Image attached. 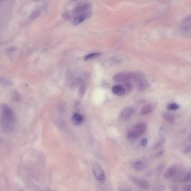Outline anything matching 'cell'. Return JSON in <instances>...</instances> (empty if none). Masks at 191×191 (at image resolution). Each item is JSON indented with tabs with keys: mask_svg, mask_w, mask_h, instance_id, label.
I'll list each match as a JSON object with an SVG mask.
<instances>
[{
	"mask_svg": "<svg viewBox=\"0 0 191 191\" xmlns=\"http://www.w3.org/2000/svg\"><path fill=\"white\" fill-rule=\"evenodd\" d=\"M1 125L4 130L11 131L13 129L15 123V116L14 112L7 105H1Z\"/></svg>",
	"mask_w": 191,
	"mask_h": 191,
	"instance_id": "6da1fadb",
	"label": "cell"
},
{
	"mask_svg": "<svg viewBox=\"0 0 191 191\" xmlns=\"http://www.w3.org/2000/svg\"><path fill=\"white\" fill-rule=\"evenodd\" d=\"M146 124L145 123L140 122L136 123V125H133L131 129H129L127 134V137L130 140H133L138 138L144 134V132L146 130Z\"/></svg>",
	"mask_w": 191,
	"mask_h": 191,
	"instance_id": "7a4b0ae2",
	"label": "cell"
},
{
	"mask_svg": "<svg viewBox=\"0 0 191 191\" xmlns=\"http://www.w3.org/2000/svg\"><path fill=\"white\" fill-rule=\"evenodd\" d=\"M93 172L96 179L102 183H104L106 181V176L104 170L102 166L99 163H95L93 165Z\"/></svg>",
	"mask_w": 191,
	"mask_h": 191,
	"instance_id": "3957f363",
	"label": "cell"
},
{
	"mask_svg": "<svg viewBox=\"0 0 191 191\" xmlns=\"http://www.w3.org/2000/svg\"><path fill=\"white\" fill-rule=\"evenodd\" d=\"M135 78H136V76L134 73L128 72H122L114 75L113 79L116 82L122 83V82H127L131 80L132 79H134Z\"/></svg>",
	"mask_w": 191,
	"mask_h": 191,
	"instance_id": "277c9868",
	"label": "cell"
},
{
	"mask_svg": "<svg viewBox=\"0 0 191 191\" xmlns=\"http://www.w3.org/2000/svg\"><path fill=\"white\" fill-rule=\"evenodd\" d=\"M129 179H131L132 182L141 188L145 190H147L149 189L150 183L146 179L135 176H129Z\"/></svg>",
	"mask_w": 191,
	"mask_h": 191,
	"instance_id": "5b68a950",
	"label": "cell"
},
{
	"mask_svg": "<svg viewBox=\"0 0 191 191\" xmlns=\"http://www.w3.org/2000/svg\"><path fill=\"white\" fill-rule=\"evenodd\" d=\"M134 108L132 107H129L125 108L123 110L120 115V118L123 121H126L129 120V118L134 114Z\"/></svg>",
	"mask_w": 191,
	"mask_h": 191,
	"instance_id": "8992f818",
	"label": "cell"
},
{
	"mask_svg": "<svg viewBox=\"0 0 191 191\" xmlns=\"http://www.w3.org/2000/svg\"><path fill=\"white\" fill-rule=\"evenodd\" d=\"M178 167L176 165H172L170 167L168 168L167 170L164 173V177L166 179L170 178L174 176L178 171Z\"/></svg>",
	"mask_w": 191,
	"mask_h": 191,
	"instance_id": "52a82bcc",
	"label": "cell"
},
{
	"mask_svg": "<svg viewBox=\"0 0 191 191\" xmlns=\"http://www.w3.org/2000/svg\"><path fill=\"white\" fill-rule=\"evenodd\" d=\"M112 92L116 96H122L125 93V89L122 85H116L112 87Z\"/></svg>",
	"mask_w": 191,
	"mask_h": 191,
	"instance_id": "ba28073f",
	"label": "cell"
},
{
	"mask_svg": "<svg viewBox=\"0 0 191 191\" xmlns=\"http://www.w3.org/2000/svg\"><path fill=\"white\" fill-rule=\"evenodd\" d=\"M132 167L134 169V170L137 171H142L144 170L146 168V163L141 160H136L132 162L131 164Z\"/></svg>",
	"mask_w": 191,
	"mask_h": 191,
	"instance_id": "9c48e42d",
	"label": "cell"
},
{
	"mask_svg": "<svg viewBox=\"0 0 191 191\" xmlns=\"http://www.w3.org/2000/svg\"><path fill=\"white\" fill-rule=\"evenodd\" d=\"M84 121V117L79 113H75L72 117V122L75 125H80Z\"/></svg>",
	"mask_w": 191,
	"mask_h": 191,
	"instance_id": "30bf717a",
	"label": "cell"
},
{
	"mask_svg": "<svg viewBox=\"0 0 191 191\" xmlns=\"http://www.w3.org/2000/svg\"><path fill=\"white\" fill-rule=\"evenodd\" d=\"M87 18V16L86 15H78L74 18L72 23L74 25H78L81 24V23H83V21H85Z\"/></svg>",
	"mask_w": 191,
	"mask_h": 191,
	"instance_id": "8fae6325",
	"label": "cell"
},
{
	"mask_svg": "<svg viewBox=\"0 0 191 191\" xmlns=\"http://www.w3.org/2000/svg\"><path fill=\"white\" fill-rule=\"evenodd\" d=\"M153 107L151 105H146L142 108L141 110V114L145 115L147 114H149L152 111Z\"/></svg>",
	"mask_w": 191,
	"mask_h": 191,
	"instance_id": "7c38bea8",
	"label": "cell"
},
{
	"mask_svg": "<svg viewBox=\"0 0 191 191\" xmlns=\"http://www.w3.org/2000/svg\"><path fill=\"white\" fill-rule=\"evenodd\" d=\"M100 56V53H93L89 54L84 57V60H93L94 58H96V57Z\"/></svg>",
	"mask_w": 191,
	"mask_h": 191,
	"instance_id": "4fadbf2b",
	"label": "cell"
},
{
	"mask_svg": "<svg viewBox=\"0 0 191 191\" xmlns=\"http://www.w3.org/2000/svg\"><path fill=\"white\" fill-rule=\"evenodd\" d=\"M163 117L164 118L165 120H167L169 122L173 123L174 122V117L170 114H164L163 115Z\"/></svg>",
	"mask_w": 191,
	"mask_h": 191,
	"instance_id": "5bb4252c",
	"label": "cell"
},
{
	"mask_svg": "<svg viewBox=\"0 0 191 191\" xmlns=\"http://www.w3.org/2000/svg\"><path fill=\"white\" fill-rule=\"evenodd\" d=\"M182 180L183 182H188L191 181V170L183 177Z\"/></svg>",
	"mask_w": 191,
	"mask_h": 191,
	"instance_id": "9a60e30c",
	"label": "cell"
},
{
	"mask_svg": "<svg viewBox=\"0 0 191 191\" xmlns=\"http://www.w3.org/2000/svg\"><path fill=\"white\" fill-rule=\"evenodd\" d=\"M168 109H169V110H176L177 109L179 108V106L178 105L176 104V103H170L168 105Z\"/></svg>",
	"mask_w": 191,
	"mask_h": 191,
	"instance_id": "2e32d148",
	"label": "cell"
},
{
	"mask_svg": "<svg viewBox=\"0 0 191 191\" xmlns=\"http://www.w3.org/2000/svg\"><path fill=\"white\" fill-rule=\"evenodd\" d=\"M40 14V11H39V10L35 11L34 12H33V13L31 14L30 18H30V19H31V20L35 19L38 18V17L39 16Z\"/></svg>",
	"mask_w": 191,
	"mask_h": 191,
	"instance_id": "e0dca14e",
	"label": "cell"
},
{
	"mask_svg": "<svg viewBox=\"0 0 191 191\" xmlns=\"http://www.w3.org/2000/svg\"><path fill=\"white\" fill-rule=\"evenodd\" d=\"M183 191H191V185H186L183 188Z\"/></svg>",
	"mask_w": 191,
	"mask_h": 191,
	"instance_id": "ac0fdd59",
	"label": "cell"
},
{
	"mask_svg": "<svg viewBox=\"0 0 191 191\" xmlns=\"http://www.w3.org/2000/svg\"><path fill=\"white\" fill-rule=\"evenodd\" d=\"M147 143V139L144 138L142 140H141V144L142 146H145L146 145Z\"/></svg>",
	"mask_w": 191,
	"mask_h": 191,
	"instance_id": "d6986e66",
	"label": "cell"
}]
</instances>
